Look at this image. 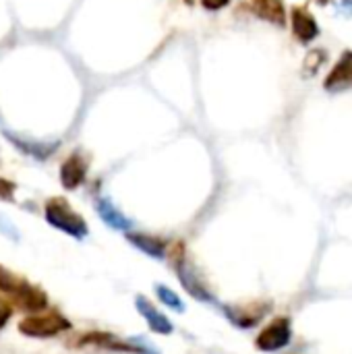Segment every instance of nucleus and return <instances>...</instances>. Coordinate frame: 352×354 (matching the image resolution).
<instances>
[{"label": "nucleus", "instance_id": "obj_15", "mask_svg": "<svg viewBox=\"0 0 352 354\" xmlns=\"http://www.w3.org/2000/svg\"><path fill=\"white\" fill-rule=\"evenodd\" d=\"M251 10L255 17L282 27L286 23V8L282 0H251Z\"/></svg>", "mask_w": 352, "mask_h": 354}, {"label": "nucleus", "instance_id": "obj_13", "mask_svg": "<svg viewBox=\"0 0 352 354\" xmlns=\"http://www.w3.org/2000/svg\"><path fill=\"white\" fill-rule=\"evenodd\" d=\"M127 241L139 249L141 253H145L147 257H154L158 261H164L168 257V241L160 239V236H154V234H145V232H127Z\"/></svg>", "mask_w": 352, "mask_h": 354}, {"label": "nucleus", "instance_id": "obj_22", "mask_svg": "<svg viewBox=\"0 0 352 354\" xmlns=\"http://www.w3.org/2000/svg\"><path fill=\"white\" fill-rule=\"evenodd\" d=\"M336 12H340L342 17H352V0H332Z\"/></svg>", "mask_w": 352, "mask_h": 354}, {"label": "nucleus", "instance_id": "obj_10", "mask_svg": "<svg viewBox=\"0 0 352 354\" xmlns=\"http://www.w3.org/2000/svg\"><path fill=\"white\" fill-rule=\"evenodd\" d=\"M324 89L330 93H342L352 89V50H344L338 62L332 66L330 75L326 77Z\"/></svg>", "mask_w": 352, "mask_h": 354}, {"label": "nucleus", "instance_id": "obj_12", "mask_svg": "<svg viewBox=\"0 0 352 354\" xmlns=\"http://www.w3.org/2000/svg\"><path fill=\"white\" fill-rule=\"evenodd\" d=\"M290 21H293V33H295V37H297L301 44L309 46L313 39H317V35H319V25H317V21H315V17L311 15L309 8H305V6H295V8L290 10Z\"/></svg>", "mask_w": 352, "mask_h": 354}, {"label": "nucleus", "instance_id": "obj_23", "mask_svg": "<svg viewBox=\"0 0 352 354\" xmlns=\"http://www.w3.org/2000/svg\"><path fill=\"white\" fill-rule=\"evenodd\" d=\"M183 2H185V4H189V6H193V4H195V0H183Z\"/></svg>", "mask_w": 352, "mask_h": 354}, {"label": "nucleus", "instance_id": "obj_14", "mask_svg": "<svg viewBox=\"0 0 352 354\" xmlns=\"http://www.w3.org/2000/svg\"><path fill=\"white\" fill-rule=\"evenodd\" d=\"M268 309L270 307H257V305H253V307H224V315L237 328L249 330V328H255L263 319Z\"/></svg>", "mask_w": 352, "mask_h": 354}, {"label": "nucleus", "instance_id": "obj_6", "mask_svg": "<svg viewBox=\"0 0 352 354\" xmlns=\"http://www.w3.org/2000/svg\"><path fill=\"white\" fill-rule=\"evenodd\" d=\"M293 340V326L288 317H276L263 332L255 338V348L261 353H278L286 348Z\"/></svg>", "mask_w": 352, "mask_h": 354}, {"label": "nucleus", "instance_id": "obj_2", "mask_svg": "<svg viewBox=\"0 0 352 354\" xmlns=\"http://www.w3.org/2000/svg\"><path fill=\"white\" fill-rule=\"evenodd\" d=\"M44 218L52 228L73 236L75 241H83L89 234L85 218L75 212L64 197H50L44 205Z\"/></svg>", "mask_w": 352, "mask_h": 354}, {"label": "nucleus", "instance_id": "obj_16", "mask_svg": "<svg viewBox=\"0 0 352 354\" xmlns=\"http://www.w3.org/2000/svg\"><path fill=\"white\" fill-rule=\"evenodd\" d=\"M326 62H328V52H326L324 48H313V50H309L307 56H305V62H303V77H305V79L315 77V75L322 71V66H324Z\"/></svg>", "mask_w": 352, "mask_h": 354}, {"label": "nucleus", "instance_id": "obj_8", "mask_svg": "<svg viewBox=\"0 0 352 354\" xmlns=\"http://www.w3.org/2000/svg\"><path fill=\"white\" fill-rule=\"evenodd\" d=\"M4 137L25 156L29 158H35L39 162L48 160L58 147H60V141H37V139H31V137H23V135H17L12 131H4Z\"/></svg>", "mask_w": 352, "mask_h": 354}, {"label": "nucleus", "instance_id": "obj_20", "mask_svg": "<svg viewBox=\"0 0 352 354\" xmlns=\"http://www.w3.org/2000/svg\"><path fill=\"white\" fill-rule=\"evenodd\" d=\"M10 317H12V305L4 297H0V332L6 328Z\"/></svg>", "mask_w": 352, "mask_h": 354}, {"label": "nucleus", "instance_id": "obj_5", "mask_svg": "<svg viewBox=\"0 0 352 354\" xmlns=\"http://www.w3.org/2000/svg\"><path fill=\"white\" fill-rule=\"evenodd\" d=\"M12 307H17L19 311L27 313V315H35V313H41L46 309H50V299L48 295L39 288V286H33L29 284L25 278L21 280V284L17 286V290L6 299Z\"/></svg>", "mask_w": 352, "mask_h": 354}, {"label": "nucleus", "instance_id": "obj_4", "mask_svg": "<svg viewBox=\"0 0 352 354\" xmlns=\"http://www.w3.org/2000/svg\"><path fill=\"white\" fill-rule=\"evenodd\" d=\"M71 330V322L58 313V311H41L35 315H27L23 322H19V332L27 338H54Z\"/></svg>", "mask_w": 352, "mask_h": 354}, {"label": "nucleus", "instance_id": "obj_17", "mask_svg": "<svg viewBox=\"0 0 352 354\" xmlns=\"http://www.w3.org/2000/svg\"><path fill=\"white\" fill-rule=\"evenodd\" d=\"M156 297H158V301H160L164 307H168V309H172V311H176V313H185V303H183L180 297H178L172 288H168L166 284H156Z\"/></svg>", "mask_w": 352, "mask_h": 354}, {"label": "nucleus", "instance_id": "obj_3", "mask_svg": "<svg viewBox=\"0 0 352 354\" xmlns=\"http://www.w3.org/2000/svg\"><path fill=\"white\" fill-rule=\"evenodd\" d=\"M73 346L85 348V346H95L102 351H112V353L122 354H160L151 344H147L143 338H118L110 332H87L75 338Z\"/></svg>", "mask_w": 352, "mask_h": 354}, {"label": "nucleus", "instance_id": "obj_19", "mask_svg": "<svg viewBox=\"0 0 352 354\" xmlns=\"http://www.w3.org/2000/svg\"><path fill=\"white\" fill-rule=\"evenodd\" d=\"M0 232H2L4 236H8L12 243H17V241H19V232H17L15 224H12L6 216H0Z\"/></svg>", "mask_w": 352, "mask_h": 354}, {"label": "nucleus", "instance_id": "obj_9", "mask_svg": "<svg viewBox=\"0 0 352 354\" xmlns=\"http://www.w3.org/2000/svg\"><path fill=\"white\" fill-rule=\"evenodd\" d=\"M135 309L139 311V315L147 322L149 330L158 336H170L174 332V326L172 322L143 295H137L135 297Z\"/></svg>", "mask_w": 352, "mask_h": 354}, {"label": "nucleus", "instance_id": "obj_11", "mask_svg": "<svg viewBox=\"0 0 352 354\" xmlns=\"http://www.w3.org/2000/svg\"><path fill=\"white\" fill-rule=\"evenodd\" d=\"M93 207H95V214L100 216V220H102L108 228L120 230V232H129V230L133 228V220H131L129 216H124V214L112 203L110 197H104V195L95 197Z\"/></svg>", "mask_w": 352, "mask_h": 354}, {"label": "nucleus", "instance_id": "obj_7", "mask_svg": "<svg viewBox=\"0 0 352 354\" xmlns=\"http://www.w3.org/2000/svg\"><path fill=\"white\" fill-rule=\"evenodd\" d=\"M87 160L81 151H73L60 164V185L66 191H77L87 178Z\"/></svg>", "mask_w": 352, "mask_h": 354}, {"label": "nucleus", "instance_id": "obj_1", "mask_svg": "<svg viewBox=\"0 0 352 354\" xmlns=\"http://www.w3.org/2000/svg\"><path fill=\"white\" fill-rule=\"evenodd\" d=\"M168 257H170V263L176 272L180 286L185 288V292L189 297H193L199 303H216V299H214L210 286L205 284V280L201 278L197 266L189 259L185 243H174V247L168 249Z\"/></svg>", "mask_w": 352, "mask_h": 354}, {"label": "nucleus", "instance_id": "obj_24", "mask_svg": "<svg viewBox=\"0 0 352 354\" xmlns=\"http://www.w3.org/2000/svg\"><path fill=\"white\" fill-rule=\"evenodd\" d=\"M319 2H322V4H326V2H328V0H319Z\"/></svg>", "mask_w": 352, "mask_h": 354}, {"label": "nucleus", "instance_id": "obj_18", "mask_svg": "<svg viewBox=\"0 0 352 354\" xmlns=\"http://www.w3.org/2000/svg\"><path fill=\"white\" fill-rule=\"evenodd\" d=\"M15 193H17V185L4 176H0V201L12 203L15 201Z\"/></svg>", "mask_w": 352, "mask_h": 354}, {"label": "nucleus", "instance_id": "obj_21", "mask_svg": "<svg viewBox=\"0 0 352 354\" xmlns=\"http://www.w3.org/2000/svg\"><path fill=\"white\" fill-rule=\"evenodd\" d=\"M199 2H201V6H203L205 10L216 12V10H222L224 6H228L232 0H199Z\"/></svg>", "mask_w": 352, "mask_h": 354}]
</instances>
